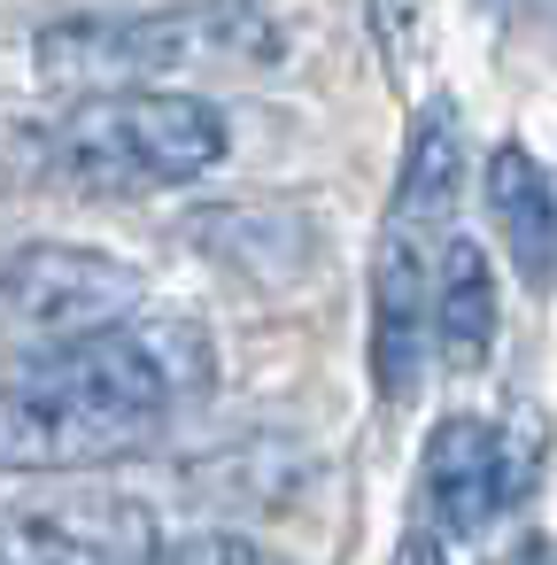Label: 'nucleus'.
<instances>
[{
  "instance_id": "obj_1",
  "label": "nucleus",
  "mask_w": 557,
  "mask_h": 565,
  "mask_svg": "<svg viewBox=\"0 0 557 565\" xmlns=\"http://www.w3.org/2000/svg\"><path fill=\"white\" fill-rule=\"evenodd\" d=\"M225 109L202 94H156V86H109L78 94L47 132L40 156L78 194H163L194 186L225 163Z\"/></svg>"
},
{
  "instance_id": "obj_2",
  "label": "nucleus",
  "mask_w": 557,
  "mask_h": 565,
  "mask_svg": "<svg viewBox=\"0 0 557 565\" xmlns=\"http://www.w3.org/2000/svg\"><path fill=\"white\" fill-rule=\"evenodd\" d=\"M210 55L271 63L279 32L256 0H194V9H148V17H63L32 40L40 86H63V94L148 86V78H171Z\"/></svg>"
},
{
  "instance_id": "obj_3",
  "label": "nucleus",
  "mask_w": 557,
  "mask_h": 565,
  "mask_svg": "<svg viewBox=\"0 0 557 565\" xmlns=\"http://www.w3.org/2000/svg\"><path fill=\"white\" fill-rule=\"evenodd\" d=\"M24 380L40 387H63V395H86L101 411H125V418H148V426H171L186 418L194 403H210L217 387V349L194 318H156V310H125L109 326H86V333H63L47 341Z\"/></svg>"
},
{
  "instance_id": "obj_4",
  "label": "nucleus",
  "mask_w": 557,
  "mask_h": 565,
  "mask_svg": "<svg viewBox=\"0 0 557 565\" xmlns=\"http://www.w3.org/2000/svg\"><path fill=\"white\" fill-rule=\"evenodd\" d=\"M156 550H163L156 511L117 488L0 503V565H148Z\"/></svg>"
},
{
  "instance_id": "obj_5",
  "label": "nucleus",
  "mask_w": 557,
  "mask_h": 565,
  "mask_svg": "<svg viewBox=\"0 0 557 565\" xmlns=\"http://www.w3.org/2000/svg\"><path fill=\"white\" fill-rule=\"evenodd\" d=\"M0 310L24 333H86L125 310H140V271L109 248L86 241H24L17 256H0Z\"/></svg>"
},
{
  "instance_id": "obj_6",
  "label": "nucleus",
  "mask_w": 557,
  "mask_h": 565,
  "mask_svg": "<svg viewBox=\"0 0 557 565\" xmlns=\"http://www.w3.org/2000/svg\"><path fill=\"white\" fill-rule=\"evenodd\" d=\"M156 441H163V426L101 411L86 395L40 387V380L0 387V472H94V465L140 457Z\"/></svg>"
},
{
  "instance_id": "obj_7",
  "label": "nucleus",
  "mask_w": 557,
  "mask_h": 565,
  "mask_svg": "<svg viewBox=\"0 0 557 565\" xmlns=\"http://www.w3.org/2000/svg\"><path fill=\"white\" fill-rule=\"evenodd\" d=\"M426 302H433V241L387 225L379 264H372V380H379L387 403L418 395V372H426V349H433Z\"/></svg>"
},
{
  "instance_id": "obj_8",
  "label": "nucleus",
  "mask_w": 557,
  "mask_h": 565,
  "mask_svg": "<svg viewBox=\"0 0 557 565\" xmlns=\"http://www.w3.org/2000/svg\"><path fill=\"white\" fill-rule=\"evenodd\" d=\"M518 488H526V465L488 418L457 411L426 434V511L441 534H480Z\"/></svg>"
},
{
  "instance_id": "obj_9",
  "label": "nucleus",
  "mask_w": 557,
  "mask_h": 565,
  "mask_svg": "<svg viewBox=\"0 0 557 565\" xmlns=\"http://www.w3.org/2000/svg\"><path fill=\"white\" fill-rule=\"evenodd\" d=\"M457 186H464V117H457V102H426L410 117V140H403V171H395L387 225L433 241L449 225V210H457Z\"/></svg>"
},
{
  "instance_id": "obj_10",
  "label": "nucleus",
  "mask_w": 557,
  "mask_h": 565,
  "mask_svg": "<svg viewBox=\"0 0 557 565\" xmlns=\"http://www.w3.org/2000/svg\"><path fill=\"white\" fill-rule=\"evenodd\" d=\"M488 217L511 248V271L542 295L557 279V194H549V171L518 140H503L488 156Z\"/></svg>"
},
{
  "instance_id": "obj_11",
  "label": "nucleus",
  "mask_w": 557,
  "mask_h": 565,
  "mask_svg": "<svg viewBox=\"0 0 557 565\" xmlns=\"http://www.w3.org/2000/svg\"><path fill=\"white\" fill-rule=\"evenodd\" d=\"M495 271H488V248L480 241H449L441 248V271H433V302H426V333L441 349L449 372H480L495 356Z\"/></svg>"
},
{
  "instance_id": "obj_12",
  "label": "nucleus",
  "mask_w": 557,
  "mask_h": 565,
  "mask_svg": "<svg viewBox=\"0 0 557 565\" xmlns=\"http://www.w3.org/2000/svg\"><path fill=\"white\" fill-rule=\"evenodd\" d=\"M148 565H287L271 542H256V534H225V526H210V534H186V542H171V550H156Z\"/></svg>"
},
{
  "instance_id": "obj_13",
  "label": "nucleus",
  "mask_w": 557,
  "mask_h": 565,
  "mask_svg": "<svg viewBox=\"0 0 557 565\" xmlns=\"http://www.w3.org/2000/svg\"><path fill=\"white\" fill-rule=\"evenodd\" d=\"M364 17H372V40L387 55V71L410 63V32H418V0H364Z\"/></svg>"
},
{
  "instance_id": "obj_14",
  "label": "nucleus",
  "mask_w": 557,
  "mask_h": 565,
  "mask_svg": "<svg viewBox=\"0 0 557 565\" xmlns=\"http://www.w3.org/2000/svg\"><path fill=\"white\" fill-rule=\"evenodd\" d=\"M395 565H449V550H441V534H433V526H418V534L403 542V557H395Z\"/></svg>"
},
{
  "instance_id": "obj_15",
  "label": "nucleus",
  "mask_w": 557,
  "mask_h": 565,
  "mask_svg": "<svg viewBox=\"0 0 557 565\" xmlns=\"http://www.w3.org/2000/svg\"><path fill=\"white\" fill-rule=\"evenodd\" d=\"M503 565H557V550H549V542H518Z\"/></svg>"
},
{
  "instance_id": "obj_16",
  "label": "nucleus",
  "mask_w": 557,
  "mask_h": 565,
  "mask_svg": "<svg viewBox=\"0 0 557 565\" xmlns=\"http://www.w3.org/2000/svg\"><path fill=\"white\" fill-rule=\"evenodd\" d=\"M549 17H557V0H549Z\"/></svg>"
}]
</instances>
